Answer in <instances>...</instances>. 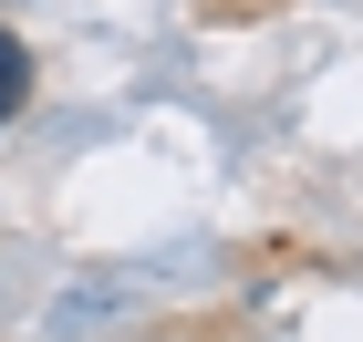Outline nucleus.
Returning a JSON list of instances; mask_svg holds the SVG:
<instances>
[{
	"instance_id": "nucleus-1",
	"label": "nucleus",
	"mask_w": 363,
	"mask_h": 342,
	"mask_svg": "<svg viewBox=\"0 0 363 342\" xmlns=\"http://www.w3.org/2000/svg\"><path fill=\"white\" fill-rule=\"evenodd\" d=\"M31 104V52H21V31H0V125Z\"/></svg>"
}]
</instances>
